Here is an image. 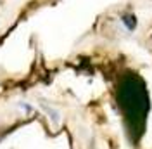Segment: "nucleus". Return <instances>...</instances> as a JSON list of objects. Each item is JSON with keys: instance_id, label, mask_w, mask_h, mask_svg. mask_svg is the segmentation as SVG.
Instances as JSON below:
<instances>
[{"instance_id": "nucleus-1", "label": "nucleus", "mask_w": 152, "mask_h": 149, "mask_svg": "<svg viewBox=\"0 0 152 149\" xmlns=\"http://www.w3.org/2000/svg\"><path fill=\"white\" fill-rule=\"evenodd\" d=\"M118 103L123 109L130 132L135 134L133 140H137L143 134L145 118L149 111V95H147L142 80L137 74L124 76V80L118 89Z\"/></svg>"}, {"instance_id": "nucleus-2", "label": "nucleus", "mask_w": 152, "mask_h": 149, "mask_svg": "<svg viewBox=\"0 0 152 149\" xmlns=\"http://www.w3.org/2000/svg\"><path fill=\"white\" fill-rule=\"evenodd\" d=\"M121 23H123V26L128 30V31H135V30H137V26H138L137 16H135V14H132V12H126V14H123V16H121Z\"/></svg>"}]
</instances>
